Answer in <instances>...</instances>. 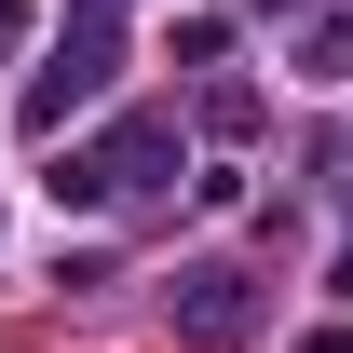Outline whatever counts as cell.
Returning <instances> with one entry per match:
<instances>
[{"instance_id":"6da1fadb","label":"cell","mask_w":353,"mask_h":353,"mask_svg":"<svg viewBox=\"0 0 353 353\" xmlns=\"http://www.w3.org/2000/svg\"><path fill=\"white\" fill-rule=\"evenodd\" d=\"M109 54H123V28L82 0V28H68V41H54V68L28 82V123H68V109H95V95H109Z\"/></svg>"},{"instance_id":"7a4b0ae2","label":"cell","mask_w":353,"mask_h":353,"mask_svg":"<svg viewBox=\"0 0 353 353\" xmlns=\"http://www.w3.org/2000/svg\"><path fill=\"white\" fill-rule=\"evenodd\" d=\"M163 312H176V340H204V353H231L245 326H259V285L204 259V272H176V285H163Z\"/></svg>"},{"instance_id":"3957f363","label":"cell","mask_w":353,"mask_h":353,"mask_svg":"<svg viewBox=\"0 0 353 353\" xmlns=\"http://www.w3.org/2000/svg\"><path fill=\"white\" fill-rule=\"evenodd\" d=\"M95 163H109V190H150V176L176 163V123H150V109H136V123H109V150H95Z\"/></svg>"},{"instance_id":"277c9868","label":"cell","mask_w":353,"mask_h":353,"mask_svg":"<svg viewBox=\"0 0 353 353\" xmlns=\"http://www.w3.org/2000/svg\"><path fill=\"white\" fill-rule=\"evenodd\" d=\"M312 82H353V14H340V28H312Z\"/></svg>"},{"instance_id":"5b68a950","label":"cell","mask_w":353,"mask_h":353,"mask_svg":"<svg viewBox=\"0 0 353 353\" xmlns=\"http://www.w3.org/2000/svg\"><path fill=\"white\" fill-rule=\"evenodd\" d=\"M28 14H41V0H0V41H14V28H28Z\"/></svg>"}]
</instances>
